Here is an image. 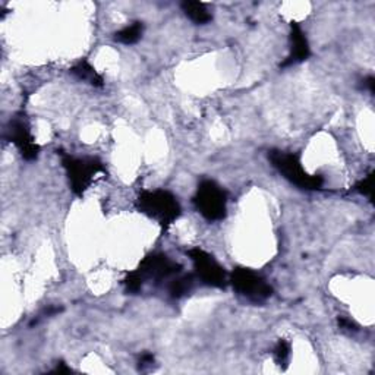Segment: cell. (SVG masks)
Instances as JSON below:
<instances>
[{"instance_id":"1","label":"cell","mask_w":375,"mask_h":375,"mask_svg":"<svg viewBox=\"0 0 375 375\" xmlns=\"http://www.w3.org/2000/svg\"><path fill=\"white\" fill-rule=\"evenodd\" d=\"M135 208L164 229L172 226L182 214L178 196L168 190L143 191L136 198Z\"/></svg>"},{"instance_id":"2","label":"cell","mask_w":375,"mask_h":375,"mask_svg":"<svg viewBox=\"0 0 375 375\" xmlns=\"http://www.w3.org/2000/svg\"><path fill=\"white\" fill-rule=\"evenodd\" d=\"M61 163L66 173L70 191L77 196H82L92 185L100 173L105 172L104 163L99 157L84 156L77 157L61 151Z\"/></svg>"},{"instance_id":"3","label":"cell","mask_w":375,"mask_h":375,"mask_svg":"<svg viewBox=\"0 0 375 375\" xmlns=\"http://www.w3.org/2000/svg\"><path fill=\"white\" fill-rule=\"evenodd\" d=\"M268 160L280 174H283L285 179L296 185L301 190L318 191L324 185L323 176L308 173L303 169L299 156L293 154V152L272 150L268 151Z\"/></svg>"},{"instance_id":"4","label":"cell","mask_w":375,"mask_h":375,"mask_svg":"<svg viewBox=\"0 0 375 375\" xmlns=\"http://www.w3.org/2000/svg\"><path fill=\"white\" fill-rule=\"evenodd\" d=\"M229 195L225 188L213 179H203L198 183L192 204L208 221H220L227 216Z\"/></svg>"},{"instance_id":"5","label":"cell","mask_w":375,"mask_h":375,"mask_svg":"<svg viewBox=\"0 0 375 375\" xmlns=\"http://www.w3.org/2000/svg\"><path fill=\"white\" fill-rule=\"evenodd\" d=\"M229 285L236 295L252 303H263L273 296V286L267 278L248 267H236L229 274Z\"/></svg>"},{"instance_id":"6","label":"cell","mask_w":375,"mask_h":375,"mask_svg":"<svg viewBox=\"0 0 375 375\" xmlns=\"http://www.w3.org/2000/svg\"><path fill=\"white\" fill-rule=\"evenodd\" d=\"M186 255L190 256L194 265V274L196 280L201 281L203 285L216 289H225L229 285V274L226 268L217 261V258H214L213 254L195 246V248L186 250Z\"/></svg>"},{"instance_id":"7","label":"cell","mask_w":375,"mask_h":375,"mask_svg":"<svg viewBox=\"0 0 375 375\" xmlns=\"http://www.w3.org/2000/svg\"><path fill=\"white\" fill-rule=\"evenodd\" d=\"M134 272L143 280L144 285L147 281L160 285L163 281H169L173 276L182 273V265L173 261L168 254L152 252L139 263Z\"/></svg>"},{"instance_id":"8","label":"cell","mask_w":375,"mask_h":375,"mask_svg":"<svg viewBox=\"0 0 375 375\" xmlns=\"http://www.w3.org/2000/svg\"><path fill=\"white\" fill-rule=\"evenodd\" d=\"M6 139L17 147L23 160H37L40 154V145L35 143V138L31 132V128L26 116L18 114L8 122Z\"/></svg>"},{"instance_id":"9","label":"cell","mask_w":375,"mask_h":375,"mask_svg":"<svg viewBox=\"0 0 375 375\" xmlns=\"http://www.w3.org/2000/svg\"><path fill=\"white\" fill-rule=\"evenodd\" d=\"M311 56V47L307 34L302 30L298 22H290V34H289V54L281 63V68H287L298 65L307 61Z\"/></svg>"},{"instance_id":"10","label":"cell","mask_w":375,"mask_h":375,"mask_svg":"<svg viewBox=\"0 0 375 375\" xmlns=\"http://www.w3.org/2000/svg\"><path fill=\"white\" fill-rule=\"evenodd\" d=\"M69 72L75 78H78L79 81L87 82V84H90L91 87H96V88L104 87L103 75L88 61H85V59H81L79 62H77L72 68L69 69Z\"/></svg>"},{"instance_id":"11","label":"cell","mask_w":375,"mask_h":375,"mask_svg":"<svg viewBox=\"0 0 375 375\" xmlns=\"http://www.w3.org/2000/svg\"><path fill=\"white\" fill-rule=\"evenodd\" d=\"M196 277L192 273H179L173 276L168 283V292L172 299H182L188 295H191V292L195 287Z\"/></svg>"},{"instance_id":"12","label":"cell","mask_w":375,"mask_h":375,"mask_svg":"<svg viewBox=\"0 0 375 375\" xmlns=\"http://www.w3.org/2000/svg\"><path fill=\"white\" fill-rule=\"evenodd\" d=\"M181 9L188 19H191L196 26H205V23L213 21V14L208 10L207 5L196 0H183L181 3Z\"/></svg>"},{"instance_id":"13","label":"cell","mask_w":375,"mask_h":375,"mask_svg":"<svg viewBox=\"0 0 375 375\" xmlns=\"http://www.w3.org/2000/svg\"><path fill=\"white\" fill-rule=\"evenodd\" d=\"M144 32V23L141 21L132 22L131 26H126L122 30L114 32V41L125 44V45H131L135 44L141 40Z\"/></svg>"},{"instance_id":"14","label":"cell","mask_w":375,"mask_h":375,"mask_svg":"<svg viewBox=\"0 0 375 375\" xmlns=\"http://www.w3.org/2000/svg\"><path fill=\"white\" fill-rule=\"evenodd\" d=\"M290 354H292V347H290V343L287 342V340L285 338H280L277 345L274 346V350H273V356H274V361L277 363V367L280 368H287V363H289V359H290Z\"/></svg>"},{"instance_id":"15","label":"cell","mask_w":375,"mask_h":375,"mask_svg":"<svg viewBox=\"0 0 375 375\" xmlns=\"http://www.w3.org/2000/svg\"><path fill=\"white\" fill-rule=\"evenodd\" d=\"M374 172H371L365 179H362L356 186L355 191L359 192L363 196H368L369 199H372V191H374Z\"/></svg>"},{"instance_id":"16","label":"cell","mask_w":375,"mask_h":375,"mask_svg":"<svg viewBox=\"0 0 375 375\" xmlns=\"http://www.w3.org/2000/svg\"><path fill=\"white\" fill-rule=\"evenodd\" d=\"M154 361H156L154 355L150 354V352H144V354L138 359V369L145 371L147 368H151L152 365H154Z\"/></svg>"},{"instance_id":"17","label":"cell","mask_w":375,"mask_h":375,"mask_svg":"<svg viewBox=\"0 0 375 375\" xmlns=\"http://www.w3.org/2000/svg\"><path fill=\"white\" fill-rule=\"evenodd\" d=\"M338 325L340 328H343V330H347V332H356L358 330V324L354 321L347 318V316H338Z\"/></svg>"},{"instance_id":"18","label":"cell","mask_w":375,"mask_h":375,"mask_svg":"<svg viewBox=\"0 0 375 375\" xmlns=\"http://www.w3.org/2000/svg\"><path fill=\"white\" fill-rule=\"evenodd\" d=\"M363 87H365L371 94L375 92V78L372 75L367 77L365 81H363Z\"/></svg>"},{"instance_id":"19","label":"cell","mask_w":375,"mask_h":375,"mask_svg":"<svg viewBox=\"0 0 375 375\" xmlns=\"http://www.w3.org/2000/svg\"><path fill=\"white\" fill-rule=\"evenodd\" d=\"M52 372L53 374H69V372H72V369H70L69 367H66L63 362H61V363H57V367Z\"/></svg>"}]
</instances>
